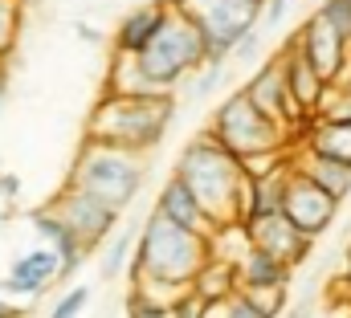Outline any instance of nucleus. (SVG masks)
Returning a JSON list of instances; mask_svg holds the SVG:
<instances>
[{
    "label": "nucleus",
    "mask_w": 351,
    "mask_h": 318,
    "mask_svg": "<svg viewBox=\"0 0 351 318\" xmlns=\"http://www.w3.org/2000/svg\"><path fill=\"white\" fill-rule=\"evenodd\" d=\"M208 237L188 233L172 221H164L160 212H152L143 221V229L135 233V253H131V286L172 302L176 294H184L192 286V278L200 273V265L208 261Z\"/></svg>",
    "instance_id": "1"
},
{
    "label": "nucleus",
    "mask_w": 351,
    "mask_h": 318,
    "mask_svg": "<svg viewBox=\"0 0 351 318\" xmlns=\"http://www.w3.org/2000/svg\"><path fill=\"white\" fill-rule=\"evenodd\" d=\"M176 180L196 196V204L204 208V217L221 229V225H241L245 217V167L241 159H233L213 135H196L184 143V151L176 156Z\"/></svg>",
    "instance_id": "2"
},
{
    "label": "nucleus",
    "mask_w": 351,
    "mask_h": 318,
    "mask_svg": "<svg viewBox=\"0 0 351 318\" xmlns=\"http://www.w3.org/2000/svg\"><path fill=\"white\" fill-rule=\"evenodd\" d=\"M176 119V94H102L86 119L90 143L147 156L164 143Z\"/></svg>",
    "instance_id": "3"
},
{
    "label": "nucleus",
    "mask_w": 351,
    "mask_h": 318,
    "mask_svg": "<svg viewBox=\"0 0 351 318\" xmlns=\"http://www.w3.org/2000/svg\"><path fill=\"white\" fill-rule=\"evenodd\" d=\"M143 180H147L143 156H131V151L102 147V143L82 139L66 184L78 188V192H86V196H94L98 204H106V208H114L123 217L135 204V196L143 192Z\"/></svg>",
    "instance_id": "4"
},
{
    "label": "nucleus",
    "mask_w": 351,
    "mask_h": 318,
    "mask_svg": "<svg viewBox=\"0 0 351 318\" xmlns=\"http://www.w3.org/2000/svg\"><path fill=\"white\" fill-rule=\"evenodd\" d=\"M204 135H213L229 156L241 159V163H250V159H269V156H286V151L294 147L290 131L278 127L274 119H265L241 90H233V94L213 110Z\"/></svg>",
    "instance_id": "5"
},
{
    "label": "nucleus",
    "mask_w": 351,
    "mask_h": 318,
    "mask_svg": "<svg viewBox=\"0 0 351 318\" xmlns=\"http://www.w3.org/2000/svg\"><path fill=\"white\" fill-rule=\"evenodd\" d=\"M204 62H208V53H204L200 33L176 8H168V21L160 25V33L152 37V45L135 58V70L143 74V82L156 94H176V86L188 82Z\"/></svg>",
    "instance_id": "6"
},
{
    "label": "nucleus",
    "mask_w": 351,
    "mask_h": 318,
    "mask_svg": "<svg viewBox=\"0 0 351 318\" xmlns=\"http://www.w3.org/2000/svg\"><path fill=\"white\" fill-rule=\"evenodd\" d=\"M168 8H176L200 33L208 62H225V66L233 45L258 29V12H262L254 0H168Z\"/></svg>",
    "instance_id": "7"
},
{
    "label": "nucleus",
    "mask_w": 351,
    "mask_h": 318,
    "mask_svg": "<svg viewBox=\"0 0 351 318\" xmlns=\"http://www.w3.org/2000/svg\"><path fill=\"white\" fill-rule=\"evenodd\" d=\"M278 212H282L302 237L319 241L331 225H335V217H339V200H331L323 188H315L306 175H298V171L290 167V175H286V192H282V208H278Z\"/></svg>",
    "instance_id": "8"
},
{
    "label": "nucleus",
    "mask_w": 351,
    "mask_h": 318,
    "mask_svg": "<svg viewBox=\"0 0 351 318\" xmlns=\"http://www.w3.org/2000/svg\"><path fill=\"white\" fill-rule=\"evenodd\" d=\"M49 208L66 221V229L78 237V245H82L86 253L102 249L106 237L114 233V225H119V212H114V208L98 204L94 196L78 192V188H70V184H62V192L49 200Z\"/></svg>",
    "instance_id": "9"
},
{
    "label": "nucleus",
    "mask_w": 351,
    "mask_h": 318,
    "mask_svg": "<svg viewBox=\"0 0 351 318\" xmlns=\"http://www.w3.org/2000/svg\"><path fill=\"white\" fill-rule=\"evenodd\" d=\"M290 41H294V49L319 70L323 82H339V74H343V66H348V58H351V41L339 29H331L319 12H311L306 25H302Z\"/></svg>",
    "instance_id": "10"
},
{
    "label": "nucleus",
    "mask_w": 351,
    "mask_h": 318,
    "mask_svg": "<svg viewBox=\"0 0 351 318\" xmlns=\"http://www.w3.org/2000/svg\"><path fill=\"white\" fill-rule=\"evenodd\" d=\"M241 229H245V241H250L254 249H262V253H269V257H278V261L290 265V269H298V265L311 257V249H315V241L302 237L282 212L254 217V221H245Z\"/></svg>",
    "instance_id": "11"
},
{
    "label": "nucleus",
    "mask_w": 351,
    "mask_h": 318,
    "mask_svg": "<svg viewBox=\"0 0 351 318\" xmlns=\"http://www.w3.org/2000/svg\"><path fill=\"white\" fill-rule=\"evenodd\" d=\"M241 94H245V98L262 110L265 119H274L278 127H286V131H290V139H298V131L311 123V119H302V114H298V106L290 102L278 62H265V66H258V70H254V78L241 86Z\"/></svg>",
    "instance_id": "12"
},
{
    "label": "nucleus",
    "mask_w": 351,
    "mask_h": 318,
    "mask_svg": "<svg viewBox=\"0 0 351 318\" xmlns=\"http://www.w3.org/2000/svg\"><path fill=\"white\" fill-rule=\"evenodd\" d=\"M53 282H58V257H53V249L33 245L29 253H21V257L4 269L0 294H4V298H21V302H33V298H41Z\"/></svg>",
    "instance_id": "13"
},
{
    "label": "nucleus",
    "mask_w": 351,
    "mask_h": 318,
    "mask_svg": "<svg viewBox=\"0 0 351 318\" xmlns=\"http://www.w3.org/2000/svg\"><path fill=\"white\" fill-rule=\"evenodd\" d=\"M29 229L37 233V241H41L45 249H53V257H58V282L74 278V273L86 265L90 253L78 245V237L66 229V221H62L49 204H41V208H33V212H29Z\"/></svg>",
    "instance_id": "14"
},
{
    "label": "nucleus",
    "mask_w": 351,
    "mask_h": 318,
    "mask_svg": "<svg viewBox=\"0 0 351 318\" xmlns=\"http://www.w3.org/2000/svg\"><path fill=\"white\" fill-rule=\"evenodd\" d=\"M274 62H278V70H282L286 94H290V102L298 106V114H302V119H315V110H319V102H323V94H327L331 82L319 78V70L294 49V41H286L282 53H278Z\"/></svg>",
    "instance_id": "15"
},
{
    "label": "nucleus",
    "mask_w": 351,
    "mask_h": 318,
    "mask_svg": "<svg viewBox=\"0 0 351 318\" xmlns=\"http://www.w3.org/2000/svg\"><path fill=\"white\" fill-rule=\"evenodd\" d=\"M164 21H168V0H152V4L131 8V12L119 21L114 37H110L114 58H139V53L152 45V37L160 33V25H164Z\"/></svg>",
    "instance_id": "16"
},
{
    "label": "nucleus",
    "mask_w": 351,
    "mask_h": 318,
    "mask_svg": "<svg viewBox=\"0 0 351 318\" xmlns=\"http://www.w3.org/2000/svg\"><path fill=\"white\" fill-rule=\"evenodd\" d=\"M152 212H160L164 221H172L180 229H188V233H200V237H213L217 233V225L204 217V208L196 204V196L180 184V180H164V188H160V196H156V208Z\"/></svg>",
    "instance_id": "17"
},
{
    "label": "nucleus",
    "mask_w": 351,
    "mask_h": 318,
    "mask_svg": "<svg viewBox=\"0 0 351 318\" xmlns=\"http://www.w3.org/2000/svg\"><path fill=\"white\" fill-rule=\"evenodd\" d=\"M290 167L298 171V175H306L315 188H323L331 200H348L351 196V167L348 163H335V159L327 156H315V151H306V147H290Z\"/></svg>",
    "instance_id": "18"
},
{
    "label": "nucleus",
    "mask_w": 351,
    "mask_h": 318,
    "mask_svg": "<svg viewBox=\"0 0 351 318\" xmlns=\"http://www.w3.org/2000/svg\"><path fill=\"white\" fill-rule=\"evenodd\" d=\"M294 143L306 147V151H315V156H327V159H335V163H348L351 167V123H323V119H311V123L298 131Z\"/></svg>",
    "instance_id": "19"
},
{
    "label": "nucleus",
    "mask_w": 351,
    "mask_h": 318,
    "mask_svg": "<svg viewBox=\"0 0 351 318\" xmlns=\"http://www.w3.org/2000/svg\"><path fill=\"white\" fill-rule=\"evenodd\" d=\"M233 273H237V290H245V286H290V278H294L290 265H282L278 257H269L254 245L233 261Z\"/></svg>",
    "instance_id": "20"
},
{
    "label": "nucleus",
    "mask_w": 351,
    "mask_h": 318,
    "mask_svg": "<svg viewBox=\"0 0 351 318\" xmlns=\"http://www.w3.org/2000/svg\"><path fill=\"white\" fill-rule=\"evenodd\" d=\"M200 302H221V298H229L233 290H237V273H233V265L229 261H221V257H208L204 265H200V273L192 278V286H188Z\"/></svg>",
    "instance_id": "21"
},
{
    "label": "nucleus",
    "mask_w": 351,
    "mask_h": 318,
    "mask_svg": "<svg viewBox=\"0 0 351 318\" xmlns=\"http://www.w3.org/2000/svg\"><path fill=\"white\" fill-rule=\"evenodd\" d=\"M241 298H250V306L265 318H282L290 310V286H245L237 290Z\"/></svg>",
    "instance_id": "22"
},
{
    "label": "nucleus",
    "mask_w": 351,
    "mask_h": 318,
    "mask_svg": "<svg viewBox=\"0 0 351 318\" xmlns=\"http://www.w3.org/2000/svg\"><path fill=\"white\" fill-rule=\"evenodd\" d=\"M21 21H25V0H0V62L12 58L16 37H21Z\"/></svg>",
    "instance_id": "23"
},
{
    "label": "nucleus",
    "mask_w": 351,
    "mask_h": 318,
    "mask_svg": "<svg viewBox=\"0 0 351 318\" xmlns=\"http://www.w3.org/2000/svg\"><path fill=\"white\" fill-rule=\"evenodd\" d=\"M131 253H135V233L127 229V233H119V237L106 245V253H102V278H106V282L119 278V273L131 265Z\"/></svg>",
    "instance_id": "24"
},
{
    "label": "nucleus",
    "mask_w": 351,
    "mask_h": 318,
    "mask_svg": "<svg viewBox=\"0 0 351 318\" xmlns=\"http://www.w3.org/2000/svg\"><path fill=\"white\" fill-rule=\"evenodd\" d=\"M315 119H323V123H351V90L348 86H327Z\"/></svg>",
    "instance_id": "25"
},
{
    "label": "nucleus",
    "mask_w": 351,
    "mask_h": 318,
    "mask_svg": "<svg viewBox=\"0 0 351 318\" xmlns=\"http://www.w3.org/2000/svg\"><path fill=\"white\" fill-rule=\"evenodd\" d=\"M127 318H172V302H160V298H152V294H143V290L131 286V294H127Z\"/></svg>",
    "instance_id": "26"
},
{
    "label": "nucleus",
    "mask_w": 351,
    "mask_h": 318,
    "mask_svg": "<svg viewBox=\"0 0 351 318\" xmlns=\"http://www.w3.org/2000/svg\"><path fill=\"white\" fill-rule=\"evenodd\" d=\"M315 12H319L331 29H339V33L351 41V0H323Z\"/></svg>",
    "instance_id": "27"
},
{
    "label": "nucleus",
    "mask_w": 351,
    "mask_h": 318,
    "mask_svg": "<svg viewBox=\"0 0 351 318\" xmlns=\"http://www.w3.org/2000/svg\"><path fill=\"white\" fill-rule=\"evenodd\" d=\"M86 302H90V286H74V290H66L58 298V306L49 310V318H78L86 310Z\"/></svg>",
    "instance_id": "28"
},
{
    "label": "nucleus",
    "mask_w": 351,
    "mask_h": 318,
    "mask_svg": "<svg viewBox=\"0 0 351 318\" xmlns=\"http://www.w3.org/2000/svg\"><path fill=\"white\" fill-rule=\"evenodd\" d=\"M225 78V62H204L196 74H192V98H204V94H213L217 86Z\"/></svg>",
    "instance_id": "29"
},
{
    "label": "nucleus",
    "mask_w": 351,
    "mask_h": 318,
    "mask_svg": "<svg viewBox=\"0 0 351 318\" xmlns=\"http://www.w3.org/2000/svg\"><path fill=\"white\" fill-rule=\"evenodd\" d=\"M172 318H204V302L192 290H184V294L172 298Z\"/></svg>",
    "instance_id": "30"
},
{
    "label": "nucleus",
    "mask_w": 351,
    "mask_h": 318,
    "mask_svg": "<svg viewBox=\"0 0 351 318\" xmlns=\"http://www.w3.org/2000/svg\"><path fill=\"white\" fill-rule=\"evenodd\" d=\"M286 8H290V0H265L262 12H258V29H278L282 16H286Z\"/></svg>",
    "instance_id": "31"
},
{
    "label": "nucleus",
    "mask_w": 351,
    "mask_h": 318,
    "mask_svg": "<svg viewBox=\"0 0 351 318\" xmlns=\"http://www.w3.org/2000/svg\"><path fill=\"white\" fill-rule=\"evenodd\" d=\"M0 192H4L8 200H16V192H21V180H16V175H8V171H0Z\"/></svg>",
    "instance_id": "32"
},
{
    "label": "nucleus",
    "mask_w": 351,
    "mask_h": 318,
    "mask_svg": "<svg viewBox=\"0 0 351 318\" xmlns=\"http://www.w3.org/2000/svg\"><path fill=\"white\" fill-rule=\"evenodd\" d=\"M0 318H21V306H12L4 294H0Z\"/></svg>",
    "instance_id": "33"
},
{
    "label": "nucleus",
    "mask_w": 351,
    "mask_h": 318,
    "mask_svg": "<svg viewBox=\"0 0 351 318\" xmlns=\"http://www.w3.org/2000/svg\"><path fill=\"white\" fill-rule=\"evenodd\" d=\"M4 98H8V66H0V110H4Z\"/></svg>",
    "instance_id": "34"
},
{
    "label": "nucleus",
    "mask_w": 351,
    "mask_h": 318,
    "mask_svg": "<svg viewBox=\"0 0 351 318\" xmlns=\"http://www.w3.org/2000/svg\"><path fill=\"white\" fill-rule=\"evenodd\" d=\"M331 86H348L351 90V58H348V66H343V74H339V82H331Z\"/></svg>",
    "instance_id": "35"
},
{
    "label": "nucleus",
    "mask_w": 351,
    "mask_h": 318,
    "mask_svg": "<svg viewBox=\"0 0 351 318\" xmlns=\"http://www.w3.org/2000/svg\"><path fill=\"white\" fill-rule=\"evenodd\" d=\"M282 318H311V310H306V306H294V310H286Z\"/></svg>",
    "instance_id": "36"
},
{
    "label": "nucleus",
    "mask_w": 351,
    "mask_h": 318,
    "mask_svg": "<svg viewBox=\"0 0 351 318\" xmlns=\"http://www.w3.org/2000/svg\"><path fill=\"white\" fill-rule=\"evenodd\" d=\"M343 286L351 290V253H348V269H343Z\"/></svg>",
    "instance_id": "37"
},
{
    "label": "nucleus",
    "mask_w": 351,
    "mask_h": 318,
    "mask_svg": "<svg viewBox=\"0 0 351 318\" xmlns=\"http://www.w3.org/2000/svg\"><path fill=\"white\" fill-rule=\"evenodd\" d=\"M254 4H258V8H262V4H265V0H254Z\"/></svg>",
    "instance_id": "38"
},
{
    "label": "nucleus",
    "mask_w": 351,
    "mask_h": 318,
    "mask_svg": "<svg viewBox=\"0 0 351 318\" xmlns=\"http://www.w3.org/2000/svg\"><path fill=\"white\" fill-rule=\"evenodd\" d=\"M0 66H8V62H0Z\"/></svg>",
    "instance_id": "39"
}]
</instances>
